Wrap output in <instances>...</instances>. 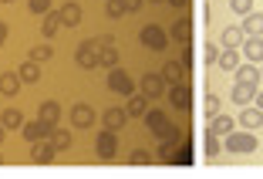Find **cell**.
Here are the masks:
<instances>
[{
	"label": "cell",
	"instance_id": "6da1fadb",
	"mask_svg": "<svg viewBox=\"0 0 263 179\" xmlns=\"http://www.w3.org/2000/svg\"><path fill=\"white\" fill-rule=\"evenodd\" d=\"M145 125L152 129V135H159L162 142H165V139H179V135H182L176 125L165 118V112H162V109H148V112H145Z\"/></svg>",
	"mask_w": 263,
	"mask_h": 179
},
{
	"label": "cell",
	"instance_id": "7a4b0ae2",
	"mask_svg": "<svg viewBox=\"0 0 263 179\" xmlns=\"http://www.w3.org/2000/svg\"><path fill=\"white\" fill-rule=\"evenodd\" d=\"M101 51H105V47L98 44V38H95V41H81V44H78V51H74V61H78V68L95 71V68L101 64Z\"/></svg>",
	"mask_w": 263,
	"mask_h": 179
},
{
	"label": "cell",
	"instance_id": "3957f363",
	"mask_svg": "<svg viewBox=\"0 0 263 179\" xmlns=\"http://www.w3.org/2000/svg\"><path fill=\"white\" fill-rule=\"evenodd\" d=\"M256 142H260V139L247 129V132H230L223 139V149L233 152V156H247V152H256Z\"/></svg>",
	"mask_w": 263,
	"mask_h": 179
},
{
	"label": "cell",
	"instance_id": "277c9868",
	"mask_svg": "<svg viewBox=\"0 0 263 179\" xmlns=\"http://www.w3.org/2000/svg\"><path fill=\"white\" fill-rule=\"evenodd\" d=\"M139 41L145 47H152V51H165V47H169V34H165L159 24H145L139 31Z\"/></svg>",
	"mask_w": 263,
	"mask_h": 179
},
{
	"label": "cell",
	"instance_id": "5b68a950",
	"mask_svg": "<svg viewBox=\"0 0 263 179\" xmlns=\"http://www.w3.org/2000/svg\"><path fill=\"white\" fill-rule=\"evenodd\" d=\"M108 88L115 95H135V81L128 78V71H125V68H111L108 71Z\"/></svg>",
	"mask_w": 263,
	"mask_h": 179
},
{
	"label": "cell",
	"instance_id": "8992f818",
	"mask_svg": "<svg viewBox=\"0 0 263 179\" xmlns=\"http://www.w3.org/2000/svg\"><path fill=\"white\" fill-rule=\"evenodd\" d=\"M169 105L179 112H193V88L189 85H172L169 88Z\"/></svg>",
	"mask_w": 263,
	"mask_h": 179
},
{
	"label": "cell",
	"instance_id": "52a82bcc",
	"mask_svg": "<svg viewBox=\"0 0 263 179\" xmlns=\"http://www.w3.org/2000/svg\"><path fill=\"white\" fill-rule=\"evenodd\" d=\"M95 149H98V156H101V159H115V156H118V135L111 132V129L98 132V139H95Z\"/></svg>",
	"mask_w": 263,
	"mask_h": 179
},
{
	"label": "cell",
	"instance_id": "ba28073f",
	"mask_svg": "<svg viewBox=\"0 0 263 179\" xmlns=\"http://www.w3.org/2000/svg\"><path fill=\"white\" fill-rule=\"evenodd\" d=\"M142 95H145V98H162V95H165L162 71H159V75H152V71H148L145 78H142Z\"/></svg>",
	"mask_w": 263,
	"mask_h": 179
},
{
	"label": "cell",
	"instance_id": "9c48e42d",
	"mask_svg": "<svg viewBox=\"0 0 263 179\" xmlns=\"http://www.w3.org/2000/svg\"><path fill=\"white\" fill-rule=\"evenodd\" d=\"M71 125H74V129H91L95 125V109L85 105V101H78L74 109H71Z\"/></svg>",
	"mask_w": 263,
	"mask_h": 179
},
{
	"label": "cell",
	"instance_id": "30bf717a",
	"mask_svg": "<svg viewBox=\"0 0 263 179\" xmlns=\"http://www.w3.org/2000/svg\"><path fill=\"white\" fill-rule=\"evenodd\" d=\"M54 156H58V149H54V142H51V139L31 142V163H51Z\"/></svg>",
	"mask_w": 263,
	"mask_h": 179
},
{
	"label": "cell",
	"instance_id": "8fae6325",
	"mask_svg": "<svg viewBox=\"0 0 263 179\" xmlns=\"http://www.w3.org/2000/svg\"><path fill=\"white\" fill-rule=\"evenodd\" d=\"M186 75H189V68L182 61H165L162 64V78L169 85H186Z\"/></svg>",
	"mask_w": 263,
	"mask_h": 179
},
{
	"label": "cell",
	"instance_id": "7c38bea8",
	"mask_svg": "<svg viewBox=\"0 0 263 179\" xmlns=\"http://www.w3.org/2000/svg\"><path fill=\"white\" fill-rule=\"evenodd\" d=\"M230 98L236 101V105H250V101H256V85L253 81H236L230 92Z\"/></svg>",
	"mask_w": 263,
	"mask_h": 179
},
{
	"label": "cell",
	"instance_id": "4fadbf2b",
	"mask_svg": "<svg viewBox=\"0 0 263 179\" xmlns=\"http://www.w3.org/2000/svg\"><path fill=\"white\" fill-rule=\"evenodd\" d=\"M51 132H54V129H51V125L47 122H24V139L27 142H37V139H51Z\"/></svg>",
	"mask_w": 263,
	"mask_h": 179
},
{
	"label": "cell",
	"instance_id": "5bb4252c",
	"mask_svg": "<svg viewBox=\"0 0 263 179\" xmlns=\"http://www.w3.org/2000/svg\"><path fill=\"white\" fill-rule=\"evenodd\" d=\"M128 109H108L105 115H101V122H105V129H111V132H118V129H125V122H128Z\"/></svg>",
	"mask_w": 263,
	"mask_h": 179
},
{
	"label": "cell",
	"instance_id": "9a60e30c",
	"mask_svg": "<svg viewBox=\"0 0 263 179\" xmlns=\"http://www.w3.org/2000/svg\"><path fill=\"white\" fill-rule=\"evenodd\" d=\"M21 75H17V71H4V75H0V95H7V98H14L17 92H21Z\"/></svg>",
	"mask_w": 263,
	"mask_h": 179
},
{
	"label": "cell",
	"instance_id": "2e32d148",
	"mask_svg": "<svg viewBox=\"0 0 263 179\" xmlns=\"http://www.w3.org/2000/svg\"><path fill=\"white\" fill-rule=\"evenodd\" d=\"M243 58L253 64H263V38H247L243 41Z\"/></svg>",
	"mask_w": 263,
	"mask_h": 179
},
{
	"label": "cell",
	"instance_id": "e0dca14e",
	"mask_svg": "<svg viewBox=\"0 0 263 179\" xmlns=\"http://www.w3.org/2000/svg\"><path fill=\"white\" fill-rule=\"evenodd\" d=\"M243 41H247L243 27H226V31L219 34V47H243Z\"/></svg>",
	"mask_w": 263,
	"mask_h": 179
},
{
	"label": "cell",
	"instance_id": "ac0fdd59",
	"mask_svg": "<svg viewBox=\"0 0 263 179\" xmlns=\"http://www.w3.org/2000/svg\"><path fill=\"white\" fill-rule=\"evenodd\" d=\"M243 34H247V38H260L263 34V14L260 10H253V14L243 17Z\"/></svg>",
	"mask_w": 263,
	"mask_h": 179
},
{
	"label": "cell",
	"instance_id": "d6986e66",
	"mask_svg": "<svg viewBox=\"0 0 263 179\" xmlns=\"http://www.w3.org/2000/svg\"><path fill=\"white\" fill-rule=\"evenodd\" d=\"M240 122H243V129H250V132H256L263 125V109L256 105V109H243L240 112Z\"/></svg>",
	"mask_w": 263,
	"mask_h": 179
},
{
	"label": "cell",
	"instance_id": "ffe728a7",
	"mask_svg": "<svg viewBox=\"0 0 263 179\" xmlns=\"http://www.w3.org/2000/svg\"><path fill=\"white\" fill-rule=\"evenodd\" d=\"M37 118H41V122H47L51 129H54L58 118H61V105H58V101H44V105L37 109Z\"/></svg>",
	"mask_w": 263,
	"mask_h": 179
},
{
	"label": "cell",
	"instance_id": "44dd1931",
	"mask_svg": "<svg viewBox=\"0 0 263 179\" xmlns=\"http://www.w3.org/2000/svg\"><path fill=\"white\" fill-rule=\"evenodd\" d=\"M172 38H176L179 44H189V41H193V21H189V17L176 21L172 24Z\"/></svg>",
	"mask_w": 263,
	"mask_h": 179
},
{
	"label": "cell",
	"instance_id": "7402d4cb",
	"mask_svg": "<svg viewBox=\"0 0 263 179\" xmlns=\"http://www.w3.org/2000/svg\"><path fill=\"white\" fill-rule=\"evenodd\" d=\"M17 75H21L24 85H34V81H41V68H37V61H31V58H27V61L17 68Z\"/></svg>",
	"mask_w": 263,
	"mask_h": 179
},
{
	"label": "cell",
	"instance_id": "603a6c76",
	"mask_svg": "<svg viewBox=\"0 0 263 179\" xmlns=\"http://www.w3.org/2000/svg\"><path fill=\"white\" fill-rule=\"evenodd\" d=\"M61 21H64V27H78L81 24V7H78L74 0H68L61 7Z\"/></svg>",
	"mask_w": 263,
	"mask_h": 179
},
{
	"label": "cell",
	"instance_id": "cb8c5ba5",
	"mask_svg": "<svg viewBox=\"0 0 263 179\" xmlns=\"http://www.w3.org/2000/svg\"><path fill=\"white\" fill-rule=\"evenodd\" d=\"M61 27H64L61 10H51V14H44V27H41V31H44V38H54V34L61 31Z\"/></svg>",
	"mask_w": 263,
	"mask_h": 179
},
{
	"label": "cell",
	"instance_id": "d4e9b609",
	"mask_svg": "<svg viewBox=\"0 0 263 179\" xmlns=\"http://www.w3.org/2000/svg\"><path fill=\"white\" fill-rule=\"evenodd\" d=\"M216 64L223 71H233V75H236V68H240V55H236V47H223V55H219Z\"/></svg>",
	"mask_w": 263,
	"mask_h": 179
},
{
	"label": "cell",
	"instance_id": "484cf974",
	"mask_svg": "<svg viewBox=\"0 0 263 179\" xmlns=\"http://www.w3.org/2000/svg\"><path fill=\"white\" fill-rule=\"evenodd\" d=\"M260 78H263V71H260V64H253V61L236 68V81H253V85H256Z\"/></svg>",
	"mask_w": 263,
	"mask_h": 179
},
{
	"label": "cell",
	"instance_id": "4316f807",
	"mask_svg": "<svg viewBox=\"0 0 263 179\" xmlns=\"http://www.w3.org/2000/svg\"><path fill=\"white\" fill-rule=\"evenodd\" d=\"M179 152H182V149H179V139H165L162 149H159V159H162V163H179Z\"/></svg>",
	"mask_w": 263,
	"mask_h": 179
},
{
	"label": "cell",
	"instance_id": "83f0119b",
	"mask_svg": "<svg viewBox=\"0 0 263 179\" xmlns=\"http://www.w3.org/2000/svg\"><path fill=\"white\" fill-rule=\"evenodd\" d=\"M145 101H148L145 95H128V105H125V109H128V115L132 118H145V112H148Z\"/></svg>",
	"mask_w": 263,
	"mask_h": 179
},
{
	"label": "cell",
	"instance_id": "f1b7e54d",
	"mask_svg": "<svg viewBox=\"0 0 263 179\" xmlns=\"http://www.w3.org/2000/svg\"><path fill=\"white\" fill-rule=\"evenodd\" d=\"M209 132H216V135H230V132H233V118H230V115H216L213 122H209Z\"/></svg>",
	"mask_w": 263,
	"mask_h": 179
},
{
	"label": "cell",
	"instance_id": "f546056e",
	"mask_svg": "<svg viewBox=\"0 0 263 179\" xmlns=\"http://www.w3.org/2000/svg\"><path fill=\"white\" fill-rule=\"evenodd\" d=\"M0 122L7 125V129H24V115L17 109H4V115H0Z\"/></svg>",
	"mask_w": 263,
	"mask_h": 179
},
{
	"label": "cell",
	"instance_id": "4dcf8cb0",
	"mask_svg": "<svg viewBox=\"0 0 263 179\" xmlns=\"http://www.w3.org/2000/svg\"><path fill=\"white\" fill-rule=\"evenodd\" d=\"M51 142H54V149L58 152H64V149H71V135H68V129H54V132H51Z\"/></svg>",
	"mask_w": 263,
	"mask_h": 179
},
{
	"label": "cell",
	"instance_id": "1f68e13d",
	"mask_svg": "<svg viewBox=\"0 0 263 179\" xmlns=\"http://www.w3.org/2000/svg\"><path fill=\"white\" fill-rule=\"evenodd\" d=\"M31 61H37V64H44V61H51V58H54V51H51V47L47 44H37V47H31Z\"/></svg>",
	"mask_w": 263,
	"mask_h": 179
},
{
	"label": "cell",
	"instance_id": "d6a6232c",
	"mask_svg": "<svg viewBox=\"0 0 263 179\" xmlns=\"http://www.w3.org/2000/svg\"><path fill=\"white\" fill-rule=\"evenodd\" d=\"M219 149H223V142L216 139V132H209V129H206V156H209V159L219 156Z\"/></svg>",
	"mask_w": 263,
	"mask_h": 179
},
{
	"label": "cell",
	"instance_id": "836d02e7",
	"mask_svg": "<svg viewBox=\"0 0 263 179\" xmlns=\"http://www.w3.org/2000/svg\"><path fill=\"white\" fill-rule=\"evenodd\" d=\"M128 163L132 166H148L152 163V152H148V149H135V152L128 156Z\"/></svg>",
	"mask_w": 263,
	"mask_h": 179
},
{
	"label": "cell",
	"instance_id": "e575fe53",
	"mask_svg": "<svg viewBox=\"0 0 263 179\" xmlns=\"http://www.w3.org/2000/svg\"><path fill=\"white\" fill-rule=\"evenodd\" d=\"M230 10L233 14H253V0H230Z\"/></svg>",
	"mask_w": 263,
	"mask_h": 179
},
{
	"label": "cell",
	"instance_id": "d590c367",
	"mask_svg": "<svg viewBox=\"0 0 263 179\" xmlns=\"http://www.w3.org/2000/svg\"><path fill=\"white\" fill-rule=\"evenodd\" d=\"M219 55H223V51H219V44H206V47H202V61H206V64H216Z\"/></svg>",
	"mask_w": 263,
	"mask_h": 179
},
{
	"label": "cell",
	"instance_id": "8d00e7d4",
	"mask_svg": "<svg viewBox=\"0 0 263 179\" xmlns=\"http://www.w3.org/2000/svg\"><path fill=\"white\" fill-rule=\"evenodd\" d=\"M101 64H105V68H118V51L115 47H105V51H101Z\"/></svg>",
	"mask_w": 263,
	"mask_h": 179
},
{
	"label": "cell",
	"instance_id": "74e56055",
	"mask_svg": "<svg viewBox=\"0 0 263 179\" xmlns=\"http://www.w3.org/2000/svg\"><path fill=\"white\" fill-rule=\"evenodd\" d=\"M105 14L108 17H122V14H128V10H125L122 0H108V4H105Z\"/></svg>",
	"mask_w": 263,
	"mask_h": 179
},
{
	"label": "cell",
	"instance_id": "f35d334b",
	"mask_svg": "<svg viewBox=\"0 0 263 179\" xmlns=\"http://www.w3.org/2000/svg\"><path fill=\"white\" fill-rule=\"evenodd\" d=\"M202 112H206L209 118H216L219 115V95H206V109Z\"/></svg>",
	"mask_w": 263,
	"mask_h": 179
},
{
	"label": "cell",
	"instance_id": "ab89813d",
	"mask_svg": "<svg viewBox=\"0 0 263 179\" xmlns=\"http://www.w3.org/2000/svg\"><path fill=\"white\" fill-rule=\"evenodd\" d=\"M34 14H51V0H31Z\"/></svg>",
	"mask_w": 263,
	"mask_h": 179
},
{
	"label": "cell",
	"instance_id": "60d3db41",
	"mask_svg": "<svg viewBox=\"0 0 263 179\" xmlns=\"http://www.w3.org/2000/svg\"><path fill=\"white\" fill-rule=\"evenodd\" d=\"M193 61H196V55H193V47L186 44V51H182V64H186V68H193Z\"/></svg>",
	"mask_w": 263,
	"mask_h": 179
},
{
	"label": "cell",
	"instance_id": "b9f144b4",
	"mask_svg": "<svg viewBox=\"0 0 263 179\" xmlns=\"http://www.w3.org/2000/svg\"><path fill=\"white\" fill-rule=\"evenodd\" d=\"M122 4H125V10H128V14H132V10H139L142 4H145V0H122Z\"/></svg>",
	"mask_w": 263,
	"mask_h": 179
},
{
	"label": "cell",
	"instance_id": "7bdbcfd3",
	"mask_svg": "<svg viewBox=\"0 0 263 179\" xmlns=\"http://www.w3.org/2000/svg\"><path fill=\"white\" fill-rule=\"evenodd\" d=\"M98 44H101V47H115V38H111V34H101Z\"/></svg>",
	"mask_w": 263,
	"mask_h": 179
},
{
	"label": "cell",
	"instance_id": "ee69618b",
	"mask_svg": "<svg viewBox=\"0 0 263 179\" xmlns=\"http://www.w3.org/2000/svg\"><path fill=\"white\" fill-rule=\"evenodd\" d=\"M4 41H7V24L0 21V47H4Z\"/></svg>",
	"mask_w": 263,
	"mask_h": 179
},
{
	"label": "cell",
	"instance_id": "f6af8a7d",
	"mask_svg": "<svg viewBox=\"0 0 263 179\" xmlns=\"http://www.w3.org/2000/svg\"><path fill=\"white\" fill-rule=\"evenodd\" d=\"M165 4H172V7H179V10H182V7L189 4V0H165Z\"/></svg>",
	"mask_w": 263,
	"mask_h": 179
},
{
	"label": "cell",
	"instance_id": "bcb514c9",
	"mask_svg": "<svg viewBox=\"0 0 263 179\" xmlns=\"http://www.w3.org/2000/svg\"><path fill=\"white\" fill-rule=\"evenodd\" d=\"M256 105H260V109H263V92H256Z\"/></svg>",
	"mask_w": 263,
	"mask_h": 179
},
{
	"label": "cell",
	"instance_id": "7dc6e473",
	"mask_svg": "<svg viewBox=\"0 0 263 179\" xmlns=\"http://www.w3.org/2000/svg\"><path fill=\"white\" fill-rule=\"evenodd\" d=\"M4 129H7V125H4V122H0V142H4Z\"/></svg>",
	"mask_w": 263,
	"mask_h": 179
},
{
	"label": "cell",
	"instance_id": "c3c4849f",
	"mask_svg": "<svg viewBox=\"0 0 263 179\" xmlns=\"http://www.w3.org/2000/svg\"><path fill=\"white\" fill-rule=\"evenodd\" d=\"M0 4H14V0H0Z\"/></svg>",
	"mask_w": 263,
	"mask_h": 179
},
{
	"label": "cell",
	"instance_id": "681fc988",
	"mask_svg": "<svg viewBox=\"0 0 263 179\" xmlns=\"http://www.w3.org/2000/svg\"><path fill=\"white\" fill-rule=\"evenodd\" d=\"M152 4H165V0H152Z\"/></svg>",
	"mask_w": 263,
	"mask_h": 179
},
{
	"label": "cell",
	"instance_id": "f907efd6",
	"mask_svg": "<svg viewBox=\"0 0 263 179\" xmlns=\"http://www.w3.org/2000/svg\"><path fill=\"white\" fill-rule=\"evenodd\" d=\"M260 71H263V64H260Z\"/></svg>",
	"mask_w": 263,
	"mask_h": 179
},
{
	"label": "cell",
	"instance_id": "816d5d0a",
	"mask_svg": "<svg viewBox=\"0 0 263 179\" xmlns=\"http://www.w3.org/2000/svg\"><path fill=\"white\" fill-rule=\"evenodd\" d=\"M0 163H4V159H0Z\"/></svg>",
	"mask_w": 263,
	"mask_h": 179
}]
</instances>
